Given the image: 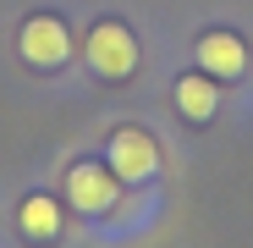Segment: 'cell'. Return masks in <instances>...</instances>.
Returning a JSON list of instances; mask_svg holds the SVG:
<instances>
[{
    "label": "cell",
    "instance_id": "6da1fadb",
    "mask_svg": "<svg viewBox=\"0 0 253 248\" xmlns=\"http://www.w3.org/2000/svg\"><path fill=\"white\" fill-rule=\"evenodd\" d=\"M61 193H66V204L77 215H88V221H105V215H116L121 210V182H116V171L105 160H94V154H83V160H72L66 165V177H61Z\"/></svg>",
    "mask_w": 253,
    "mask_h": 248
},
{
    "label": "cell",
    "instance_id": "8992f818",
    "mask_svg": "<svg viewBox=\"0 0 253 248\" xmlns=\"http://www.w3.org/2000/svg\"><path fill=\"white\" fill-rule=\"evenodd\" d=\"M17 226H22L28 243H61V232H66V210H61L55 193H28V198L17 204Z\"/></svg>",
    "mask_w": 253,
    "mask_h": 248
},
{
    "label": "cell",
    "instance_id": "277c9868",
    "mask_svg": "<svg viewBox=\"0 0 253 248\" xmlns=\"http://www.w3.org/2000/svg\"><path fill=\"white\" fill-rule=\"evenodd\" d=\"M17 50H22V61H28L33 72H61L77 45H72V28H66L61 11H33V17H22V28H17Z\"/></svg>",
    "mask_w": 253,
    "mask_h": 248
},
{
    "label": "cell",
    "instance_id": "7a4b0ae2",
    "mask_svg": "<svg viewBox=\"0 0 253 248\" xmlns=\"http://www.w3.org/2000/svg\"><path fill=\"white\" fill-rule=\"evenodd\" d=\"M138 33L126 28L121 17H99L94 28H88V39H83V61H88V72L94 77H105V83H121V77H132L138 72Z\"/></svg>",
    "mask_w": 253,
    "mask_h": 248
},
{
    "label": "cell",
    "instance_id": "52a82bcc",
    "mask_svg": "<svg viewBox=\"0 0 253 248\" xmlns=\"http://www.w3.org/2000/svg\"><path fill=\"white\" fill-rule=\"evenodd\" d=\"M171 99H176V110L187 121H209V116L220 110V83L209 77V72H182L171 83Z\"/></svg>",
    "mask_w": 253,
    "mask_h": 248
},
{
    "label": "cell",
    "instance_id": "3957f363",
    "mask_svg": "<svg viewBox=\"0 0 253 248\" xmlns=\"http://www.w3.org/2000/svg\"><path fill=\"white\" fill-rule=\"evenodd\" d=\"M160 138L149 133V127H138V121H126V127H116L110 138H105V165L116 171V182L121 188H143V182H154L160 177Z\"/></svg>",
    "mask_w": 253,
    "mask_h": 248
},
{
    "label": "cell",
    "instance_id": "5b68a950",
    "mask_svg": "<svg viewBox=\"0 0 253 248\" xmlns=\"http://www.w3.org/2000/svg\"><path fill=\"white\" fill-rule=\"evenodd\" d=\"M193 61L215 83H237L248 72V45H242V33H231V28H204L193 39Z\"/></svg>",
    "mask_w": 253,
    "mask_h": 248
}]
</instances>
